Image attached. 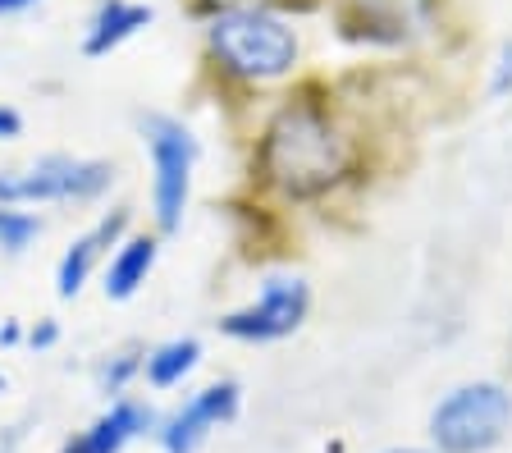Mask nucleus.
Instances as JSON below:
<instances>
[{"label": "nucleus", "instance_id": "obj_1", "mask_svg": "<svg viewBox=\"0 0 512 453\" xmlns=\"http://www.w3.org/2000/svg\"><path fill=\"white\" fill-rule=\"evenodd\" d=\"M362 170L352 129L316 97H288L270 110L252 142V174L266 193L293 206L325 202Z\"/></svg>", "mask_w": 512, "mask_h": 453}, {"label": "nucleus", "instance_id": "obj_2", "mask_svg": "<svg viewBox=\"0 0 512 453\" xmlns=\"http://www.w3.org/2000/svg\"><path fill=\"white\" fill-rule=\"evenodd\" d=\"M206 55L224 78L243 87H266L298 69L302 37L275 5H243L206 19Z\"/></svg>", "mask_w": 512, "mask_h": 453}, {"label": "nucleus", "instance_id": "obj_3", "mask_svg": "<svg viewBox=\"0 0 512 453\" xmlns=\"http://www.w3.org/2000/svg\"><path fill=\"white\" fill-rule=\"evenodd\" d=\"M512 431V389L499 380H467L430 408L435 453H490Z\"/></svg>", "mask_w": 512, "mask_h": 453}, {"label": "nucleus", "instance_id": "obj_4", "mask_svg": "<svg viewBox=\"0 0 512 453\" xmlns=\"http://www.w3.org/2000/svg\"><path fill=\"white\" fill-rule=\"evenodd\" d=\"M142 147L151 156V220L156 234H179L192 202V170H197V138L174 115H142Z\"/></svg>", "mask_w": 512, "mask_h": 453}, {"label": "nucleus", "instance_id": "obj_5", "mask_svg": "<svg viewBox=\"0 0 512 453\" xmlns=\"http://www.w3.org/2000/svg\"><path fill=\"white\" fill-rule=\"evenodd\" d=\"M115 184V165L92 156H64L51 151L23 170H0V206H46V202H96Z\"/></svg>", "mask_w": 512, "mask_h": 453}, {"label": "nucleus", "instance_id": "obj_6", "mask_svg": "<svg viewBox=\"0 0 512 453\" xmlns=\"http://www.w3.org/2000/svg\"><path fill=\"white\" fill-rule=\"evenodd\" d=\"M311 316V284L302 275H266L252 302L220 316V335L238 344H275L298 335Z\"/></svg>", "mask_w": 512, "mask_h": 453}, {"label": "nucleus", "instance_id": "obj_7", "mask_svg": "<svg viewBox=\"0 0 512 453\" xmlns=\"http://www.w3.org/2000/svg\"><path fill=\"white\" fill-rule=\"evenodd\" d=\"M238 408H243V385H238V380H211V385L188 394L170 417L160 421V431H156L160 449L197 453L220 426H229V421L238 417Z\"/></svg>", "mask_w": 512, "mask_h": 453}, {"label": "nucleus", "instance_id": "obj_8", "mask_svg": "<svg viewBox=\"0 0 512 453\" xmlns=\"http://www.w3.org/2000/svg\"><path fill=\"white\" fill-rule=\"evenodd\" d=\"M435 0H339V33L371 46H403L426 33Z\"/></svg>", "mask_w": 512, "mask_h": 453}, {"label": "nucleus", "instance_id": "obj_9", "mask_svg": "<svg viewBox=\"0 0 512 453\" xmlns=\"http://www.w3.org/2000/svg\"><path fill=\"white\" fill-rule=\"evenodd\" d=\"M124 238H128V206H115V211H106L87 234H78L60 252V261H55V293L64 302L78 298L87 289V280H92V270L101 266V257H110Z\"/></svg>", "mask_w": 512, "mask_h": 453}, {"label": "nucleus", "instance_id": "obj_10", "mask_svg": "<svg viewBox=\"0 0 512 453\" xmlns=\"http://www.w3.org/2000/svg\"><path fill=\"white\" fill-rule=\"evenodd\" d=\"M151 431V408L138 399H115L101 417L78 431L74 440H64L60 453H124L128 444L138 440V435Z\"/></svg>", "mask_w": 512, "mask_h": 453}, {"label": "nucleus", "instance_id": "obj_11", "mask_svg": "<svg viewBox=\"0 0 512 453\" xmlns=\"http://www.w3.org/2000/svg\"><path fill=\"white\" fill-rule=\"evenodd\" d=\"M151 19H156V10L142 5V0H96L92 19L83 28V55L87 60H101V55L119 51L142 28H151Z\"/></svg>", "mask_w": 512, "mask_h": 453}, {"label": "nucleus", "instance_id": "obj_12", "mask_svg": "<svg viewBox=\"0 0 512 453\" xmlns=\"http://www.w3.org/2000/svg\"><path fill=\"white\" fill-rule=\"evenodd\" d=\"M160 257V234H128L115 252L106 257V270H101V293L110 302H128L138 298V289L147 284V275L156 270Z\"/></svg>", "mask_w": 512, "mask_h": 453}, {"label": "nucleus", "instance_id": "obj_13", "mask_svg": "<svg viewBox=\"0 0 512 453\" xmlns=\"http://www.w3.org/2000/svg\"><path fill=\"white\" fill-rule=\"evenodd\" d=\"M197 362H202V344H197L192 335L188 339H165V344L147 348V357H142V380H147L151 389H174L197 371Z\"/></svg>", "mask_w": 512, "mask_h": 453}, {"label": "nucleus", "instance_id": "obj_14", "mask_svg": "<svg viewBox=\"0 0 512 453\" xmlns=\"http://www.w3.org/2000/svg\"><path fill=\"white\" fill-rule=\"evenodd\" d=\"M42 234V220L32 211H14V206H0V252L23 257L32 248V238Z\"/></svg>", "mask_w": 512, "mask_h": 453}, {"label": "nucleus", "instance_id": "obj_15", "mask_svg": "<svg viewBox=\"0 0 512 453\" xmlns=\"http://www.w3.org/2000/svg\"><path fill=\"white\" fill-rule=\"evenodd\" d=\"M142 357H147L142 348H128V353L106 357V362H101V371H96V385L106 389V394H124L128 380L142 376Z\"/></svg>", "mask_w": 512, "mask_h": 453}, {"label": "nucleus", "instance_id": "obj_16", "mask_svg": "<svg viewBox=\"0 0 512 453\" xmlns=\"http://www.w3.org/2000/svg\"><path fill=\"white\" fill-rule=\"evenodd\" d=\"M490 97H494V101L512 97V42H503L499 51H494V65H490Z\"/></svg>", "mask_w": 512, "mask_h": 453}, {"label": "nucleus", "instance_id": "obj_17", "mask_svg": "<svg viewBox=\"0 0 512 453\" xmlns=\"http://www.w3.org/2000/svg\"><path fill=\"white\" fill-rule=\"evenodd\" d=\"M23 133V115L14 106H5V101H0V142H14Z\"/></svg>", "mask_w": 512, "mask_h": 453}, {"label": "nucleus", "instance_id": "obj_18", "mask_svg": "<svg viewBox=\"0 0 512 453\" xmlns=\"http://www.w3.org/2000/svg\"><path fill=\"white\" fill-rule=\"evenodd\" d=\"M55 339H60V325H55V321H37V325L28 330V344H32V348H51Z\"/></svg>", "mask_w": 512, "mask_h": 453}, {"label": "nucleus", "instance_id": "obj_19", "mask_svg": "<svg viewBox=\"0 0 512 453\" xmlns=\"http://www.w3.org/2000/svg\"><path fill=\"white\" fill-rule=\"evenodd\" d=\"M211 14H220V10H243V5H270V0H202Z\"/></svg>", "mask_w": 512, "mask_h": 453}, {"label": "nucleus", "instance_id": "obj_20", "mask_svg": "<svg viewBox=\"0 0 512 453\" xmlns=\"http://www.w3.org/2000/svg\"><path fill=\"white\" fill-rule=\"evenodd\" d=\"M37 0H0V19H10V14H23V10H32Z\"/></svg>", "mask_w": 512, "mask_h": 453}, {"label": "nucleus", "instance_id": "obj_21", "mask_svg": "<svg viewBox=\"0 0 512 453\" xmlns=\"http://www.w3.org/2000/svg\"><path fill=\"white\" fill-rule=\"evenodd\" d=\"M19 339H23L19 321H5V325H0V344H19Z\"/></svg>", "mask_w": 512, "mask_h": 453}, {"label": "nucleus", "instance_id": "obj_22", "mask_svg": "<svg viewBox=\"0 0 512 453\" xmlns=\"http://www.w3.org/2000/svg\"><path fill=\"white\" fill-rule=\"evenodd\" d=\"M384 453H435V449H412V444H403V449H384Z\"/></svg>", "mask_w": 512, "mask_h": 453}]
</instances>
